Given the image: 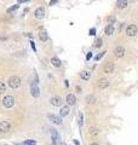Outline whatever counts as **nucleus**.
I'll list each match as a JSON object with an SVG mask.
<instances>
[{
  "label": "nucleus",
  "mask_w": 138,
  "mask_h": 145,
  "mask_svg": "<svg viewBox=\"0 0 138 145\" xmlns=\"http://www.w3.org/2000/svg\"><path fill=\"white\" fill-rule=\"evenodd\" d=\"M30 93H32V96L34 97V98H38V97L40 96V91H39V88H38L36 85H34V83L30 85Z\"/></svg>",
  "instance_id": "11"
},
{
  "label": "nucleus",
  "mask_w": 138,
  "mask_h": 145,
  "mask_svg": "<svg viewBox=\"0 0 138 145\" xmlns=\"http://www.w3.org/2000/svg\"><path fill=\"white\" fill-rule=\"evenodd\" d=\"M125 53H126V51H125V48L122 47V46H116V47L114 48V55L118 58H122V57L125 56Z\"/></svg>",
  "instance_id": "6"
},
{
  "label": "nucleus",
  "mask_w": 138,
  "mask_h": 145,
  "mask_svg": "<svg viewBox=\"0 0 138 145\" xmlns=\"http://www.w3.org/2000/svg\"><path fill=\"white\" fill-rule=\"evenodd\" d=\"M19 7V4H17V5H15V6H12V7H10L7 10V13H11V12H13V11H16L17 8Z\"/></svg>",
  "instance_id": "25"
},
{
  "label": "nucleus",
  "mask_w": 138,
  "mask_h": 145,
  "mask_svg": "<svg viewBox=\"0 0 138 145\" xmlns=\"http://www.w3.org/2000/svg\"><path fill=\"white\" fill-rule=\"evenodd\" d=\"M5 92H6V85H5V82L0 81V94H4Z\"/></svg>",
  "instance_id": "22"
},
{
  "label": "nucleus",
  "mask_w": 138,
  "mask_h": 145,
  "mask_svg": "<svg viewBox=\"0 0 138 145\" xmlns=\"http://www.w3.org/2000/svg\"><path fill=\"white\" fill-rule=\"evenodd\" d=\"M25 145H35L36 143H35V140H30V139H28V140H25L24 142Z\"/></svg>",
  "instance_id": "26"
},
{
  "label": "nucleus",
  "mask_w": 138,
  "mask_h": 145,
  "mask_svg": "<svg viewBox=\"0 0 138 145\" xmlns=\"http://www.w3.org/2000/svg\"><path fill=\"white\" fill-rule=\"evenodd\" d=\"M137 25L136 24H129L127 25V28H126V35L127 36H136V34H137Z\"/></svg>",
  "instance_id": "4"
},
{
  "label": "nucleus",
  "mask_w": 138,
  "mask_h": 145,
  "mask_svg": "<svg viewBox=\"0 0 138 145\" xmlns=\"http://www.w3.org/2000/svg\"><path fill=\"white\" fill-rule=\"evenodd\" d=\"M65 102H67V104H68V105H70V106H72V105H74L75 103H76V98H75V96H74V94H72V93H70V94H68V96H67V98H65Z\"/></svg>",
  "instance_id": "13"
},
{
  "label": "nucleus",
  "mask_w": 138,
  "mask_h": 145,
  "mask_svg": "<svg viewBox=\"0 0 138 145\" xmlns=\"http://www.w3.org/2000/svg\"><path fill=\"white\" fill-rule=\"evenodd\" d=\"M91 58H92V52H89V53L86 55V59H87V61H90Z\"/></svg>",
  "instance_id": "32"
},
{
  "label": "nucleus",
  "mask_w": 138,
  "mask_h": 145,
  "mask_svg": "<svg viewBox=\"0 0 138 145\" xmlns=\"http://www.w3.org/2000/svg\"><path fill=\"white\" fill-rule=\"evenodd\" d=\"M61 145H65V144H64V143H62V144H61Z\"/></svg>",
  "instance_id": "38"
},
{
  "label": "nucleus",
  "mask_w": 138,
  "mask_h": 145,
  "mask_svg": "<svg viewBox=\"0 0 138 145\" xmlns=\"http://www.w3.org/2000/svg\"><path fill=\"white\" fill-rule=\"evenodd\" d=\"M99 132H101V129L98 128V127H92V128L89 131L90 136H92V137H96V136H98V134H99Z\"/></svg>",
  "instance_id": "20"
},
{
  "label": "nucleus",
  "mask_w": 138,
  "mask_h": 145,
  "mask_svg": "<svg viewBox=\"0 0 138 145\" xmlns=\"http://www.w3.org/2000/svg\"><path fill=\"white\" fill-rule=\"evenodd\" d=\"M85 100H86L87 104H93V103L96 102V97L95 96H86Z\"/></svg>",
  "instance_id": "21"
},
{
  "label": "nucleus",
  "mask_w": 138,
  "mask_h": 145,
  "mask_svg": "<svg viewBox=\"0 0 138 145\" xmlns=\"http://www.w3.org/2000/svg\"><path fill=\"white\" fill-rule=\"evenodd\" d=\"M28 1H29V0H28Z\"/></svg>",
  "instance_id": "39"
},
{
  "label": "nucleus",
  "mask_w": 138,
  "mask_h": 145,
  "mask_svg": "<svg viewBox=\"0 0 138 145\" xmlns=\"http://www.w3.org/2000/svg\"><path fill=\"white\" fill-rule=\"evenodd\" d=\"M114 22H115V18H114V17H109V18H108V24L113 25Z\"/></svg>",
  "instance_id": "28"
},
{
  "label": "nucleus",
  "mask_w": 138,
  "mask_h": 145,
  "mask_svg": "<svg viewBox=\"0 0 138 145\" xmlns=\"http://www.w3.org/2000/svg\"><path fill=\"white\" fill-rule=\"evenodd\" d=\"M80 77H81L84 81L90 80V77H91V72H87V70H82V72H80Z\"/></svg>",
  "instance_id": "16"
},
{
  "label": "nucleus",
  "mask_w": 138,
  "mask_h": 145,
  "mask_svg": "<svg viewBox=\"0 0 138 145\" xmlns=\"http://www.w3.org/2000/svg\"><path fill=\"white\" fill-rule=\"evenodd\" d=\"M30 46H32L33 51H34V52H36V47H35V44H34V41H30Z\"/></svg>",
  "instance_id": "31"
},
{
  "label": "nucleus",
  "mask_w": 138,
  "mask_h": 145,
  "mask_svg": "<svg viewBox=\"0 0 138 145\" xmlns=\"http://www.w3.org/2000/svg\"><path fill=\"white\" fill-rule=\"evenodd\" d=\"M90 35H91V36L96 35V28H91V29H90Z\"/></svg>",
  "instance_id": "30"
},
{
  "label": "nucleus",
  "mask_w": 138,
  "mask_h": 145,
  "mask_svg": "<svg viewBox=\"0 0 138 145\" xmlns=\"http://www.w3.org/2000/svg\"><path fill=\"white\" fill-rule=\"evenodd\" d=\"M56 2H57V0H51V1H50V5H55Z\"/></svg>",
  "instance_id": "33"
},
{
  "label": "nucleus",
  "mask_w": 138,
  "mask_h": 145,
  "mask_svg": "<svg viewBox=\"0 0 138 145\" xmlns=\"http://www.w3.org/2000/svg\"><path fill=\"white\" fill-rule=\"evenodd\" d=\"M82 120H84V119H82V114L80 113V114H79V126H80V127H81L82 123H84V121H82Z\"/></svg>",
  "instance_id": "27"
},
{
  "label": "nucleus",
  "mask_w": 138,
  "mask_h": 145,
  "mask_svg": "<svg viewBox=\"0 0 138 145\" xmlns=\"http://www.w3.org/2000/svg\"><path fill=\"white\" fill-rule=\"evenodd\" d=\"M47 117H49V120L51 121V122H53L55 125H61V123H62V117H59V116H56V115L49 114V115H47Z\"/></svg>",
  "instance_id": "10"
},
{
  "label": "nucleus",
  "mask_w": 138,
  "mask_h": 145,
  "mask_svg": "<svg viewBox=\"0 0 138 145\" xmlns=\"http://www.w3.org/2000/svg\"><path fill=\"white\" fill-rule=\"evenodd\" d=\"M69 114V106H62L61 108V111H59V117H64V116H67Z\"/></svg>",
  "instance_id": "17"
},
{
  "label": "nucleus",
  "mask_w": 138,
  "mask_h": 145,
  "mask_svg": "<svg viewBox=\"0 0 138 145\" xmlns=\"http://www.w3.org/2000/svg\"><path fill=\"white\" fill-rule=\"evenodd\" d=\"M34 16L36 19H42L45 17V8L44 7H38L34 11Z\"/></svg>",
  "instance_id": "7"
},
{
  "label": "nucleus",
  "mask_w": 138,
  "mask_h": 145,
  "mask_svg": "<svg viewBox=\"0 0 138 145\" xmlns=\"http://www.w3.org/2000/svg\"><path fill=\"white\" fill-rule=\"evenodd\" d=\"M76 91H78V92H79V93H80V92H81V88H80V87H79V86H76Z\"/></svg>",
  "instance_id": "34"
},
{
  "label": "nucleus",
  "mask_w": 138,
  "mask_h": 145,
  "mask_svg": "<svg viewBox=\"0 0 138 145\" xmlns=\"http://www.w3.org/2000/svg\"><path fill=\"white\" fill-rule=\"evenodd\" d=\"M129 6V1L127 0H118L116 1V7L120 8V10H124Z\"/></svg>",
  "instance_id": "12"
},
{
  "label": "nucleus",
  "mask_w": 138,
  "mask_h": 145,
  "mask_svg": "<svg viewBox=\"0 0 138 145\" xmlns=\"http://www.w3.org/2000/svg\"><path fill=\"white\" fill-rule=\"evenodd\" d=\"M93 46H95V47H101V46H102V39H101V38H99V39H96Z\"/></svg>",
  "instance_id": "24"
},
{
  "label": "nucleus",
  "mask_w": 138,
  "mask_h": 145,
  "mask_svg": "<svg viewBox=\"0 0 138 145\" xmlns=\"http://www.w3.org/2000/svg\"><path fill=\"white\" fill-rule=\"evenodd\" d=\"M104 33H106V35H108V36H112L114 34V25L108 24L106 27V29H104Z\"/></svg>",
  "instance_id": "18"
},
{
  "label": "nucleus",
  "mask_w": 138,
  "mask_h": 145,
  "mask_svg": "<svg viewBox=\"0 0 138 145\" xmlns=\"http://www.w3.org/2000/svg\"><path fill=\"white\" fill-rule=\"evenodd\" d=\"M51 64L53 65V67H56V68H59L62 65V61L58 57H52L51 58Z\"/></svg>",
  "instance_id": "15"
},
{
  "label": "nucleus",
  "mask_w": 138,
  "mask_h": 145,
  "mask_svg": "<svg viewBox=\"0 0 138 145\" xmlns=\"http://www.w3.org/2000/svg\"><path fill=\"white\" fill-rule=\"evenodd\" d=\"M25 1H28V0H18V4H21V2H25Z\"/></svg>",
  "instance_id": "35"
},
{
  "label": "nucleus",
  "mask_w": 138,
  "mask_h": 145,
  "mask_svg": "<svg viewBox=\"0 0 138 145\" xmlns=\"http://www.w3.org/2000/svg\"><path fill=\"white\" fill-rule=\"evenodd\" d=\"M51 136H52V143L53 145H59V136L57 133V131L55 128H51Z\"/></svg>",
  "instance_id": "8"
},
{
  "label": "nucleus",
  "mask_w": 138,
  "mask_h": 145,
  "mask_svg": "<svg viewBox=\"0 0 138 145\" xmlns=\"http://www.w3.org/2000/svg\"><path fill=\"white\" fill-rule=\"evenodd\" d=\"M11 122L8 121H1L0 122V133H7L11 131Z\"/></svg>",
  "instance_id": "3"
},
{
  "label": "nucleus",
  "mask_w": 138,
  "mask_h": 145,
  "mask_svg": "<svg viewBox=\"0 0 138 145\" xmlns=\"http://www.w3.org/2000/svg\"><path fill=\"white\" fill-rule=\"evenodd\" d=\"M21 85H22V80H21L19 76H12V77L8 79V87L10 88L17 89L21 87Z\"/></svg>",
  "instance_id": "1"
},
{
  "label": "nucleus",
  "mask_w": 138,
  "mask_h": 145,
  "mask_svg": "<svg viewBox=\"0 0 138 145\" xmlns=\"http://www.w3.org/2000/svg\"><path fill=\"white\" fill-rule=\"evenodd\" d=\"M39 39H40L42 42H46V41L49 40V35H47V33L45 32V30H41L40 35H39Z\"/></svg>",
  "instance_id": "19"
},
{
  "label": "nucleus",
  "mask_w": 138,
  "mask_h": 145,
  "mask_svg": "<svg viewBox=\"0 0 138 145\" xmlns=\"http://www.w3.org/2000/svg\"><path fill=\"white\" fill-rule=\"evenodd\" d=\"M107 52L106 51H104V52H102V53H99V55H98V56H96V58H95V59H96V61H99V59H101V58H102V57L104 56V55H106Z\"/></svg>",
  "instance_id": "29"
},
{
  "label": "nucleus",
  "mask_w": 138,
  "mask_h": 145,
  "mask_svg": "<svg viewBox=\"0 0 138 145\" xmlns=\"http://www.w3.org/2000/svg\"><path fill=\"white\" fill-rule=\"evenodd\" d=\"M109 81L107 80V79H99V81H98V83H97V86H98V88L99 89H106L109 87Z\"/></svg>",
  "instance_id": "9"
},
{
  "label": "nucleus",
  "mask_w": 138,
  "mask_h": 145,
  "mask_svg": "<svg viewBox=\"0 0 138 145\" xmlns=\"http://www.w3.org/2000/svg\"><path fill=\"white\" fill-rule=\"evenodd\" d=\"M50 103L53 105V106H61L62 105V99L59 97H53V98H51Z\"/></svg>",
  "instance_id": "14"
},
{
  "label": "nucleus",
  "mask_w": 138,
  "mask_h": 145,
  "mask_svg": "<svg viewBox=\"0 0 138 145\" xmlns=\"http://www.w3.org/2000/svg\"><path fill=\"white\" fill-rule=\"evenodd\" d=\"M74 143H75V145H79V142L78 140H74Z\"/></svg>",
  "instance_id": "36"
},
{
  "label": "nucleus",
  "mask_w": 138,
  "mask_h": 145,
  "mask_svg": "<svg viewBox=\"0 0 138 145\" xmlns=\"http://www.w3.org/2000/svg\"><path fill=\"white\" fill-rule=\"evenodd\" d=\"M34 85H38L39 83V76H38V72L34 70V81H33Z\"/></svg>",
  "instance_id": "23"
},
{
  "label": "nucleus",
  "mask_w": 138,
  "mask_h": 145,
  "mask_svg": "<svg viewBox=\"0 0 138 145\" xmlns=\"http://www.w3.org/2000/svg\"><path fill=\"white\" fill-rule=\"evenodd\" d=\"M114 69H115V64L113 62H107L103 67V72L104 74H112V72H114Z\"/></svg>",
  "instance_id": "5"
},
{
  "label": "nucleus",
  "mask_w": 138,
  "mask_h": 145,
  "mask_svg": "<svg viewBox=\"0 0 138 145\" xmlns=\"http://www.w3.org/2000/svg\"><path fill=\"white\" fill-rule=\"evenodd\" d=\"M15 103H16V99H15V97H12V96H5L4 98H2V105H4L5 108H7V109L12 108V106L15 105Z\"/></svg>",
  "instance_id": "2"
},
{
  "label": "nucleus",
  "mask_w": 138,
  "mask_h": 145,
  "mask_svg": "<svg viewBox=\"0 0 138 145\" xmlns=\"http://www.w3.org/2000/svg\"><path fill=\"white\" fill-rule=\"evenodd\" d=\"M90 145H99L98 143H92V144H90Z\"/></svg>",
  "instance_id": "37"
}]
</instances>
